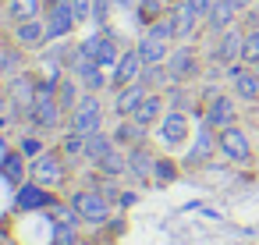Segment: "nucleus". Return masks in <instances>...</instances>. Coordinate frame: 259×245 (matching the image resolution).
<instances>
[{
    "label": "nucleus",
    "instance_id": "c756f323",
    "mask_svg": "<svg viewBox=\"0 0 259 245\" xmlns=\"http://www.w3.org/2000/svg\"><path fill=\"white\" fill-rule=\"evenodd\" d=\"M167 11H170L167 0H139V8H135L132 15L139 18V25H153V22H160Z\"/></svg>",
    "mask_w": 259,
    "mask_h": 245
},
{
    "label": "nucleus",
    "instance_id": "f03ea898",
    "mask_svg": "<svg viewBox=\"0 0 259 245\" xmlns=\"http://www.w3.org/2000/svg\"><path fill=\"white\" fill-rule=\"evenodd\" d=\"M68 199L75 202L82 224H89V227L110 224V217H114V199H110L103 188H96V185H93V188H78V192H71Z\"/></svg>",
    "mask_w": 259,
    "mask_h": 245
},
{
    "label": "nucleus",
    "instance_id": "4be33fe9",
    "mask_svg": "<svg viewBox=\"0 0 259 245\" xmlns=\"http://www.w3.org/2000/svg\"><path fill=\"white\" fill-rule=\"evenodd\" d=\"M139 54H142V61L146 64H167V57H170V50H174V43L170 39H163V36H153L149 29L139 36Z\"/></svg>",
    "mask_w": 259,
    "mask_h": 245
},
{
    "label": "nucleus",
    "instance_id": "39448f33",
    "mask_svg": "<svg viewBox=\"0 0 259 245\" xmlns=\"http://www.w3.org/2000/svg\"><path fill=\"white\" fill-rule=\"evenodd\" d=\"M188 135H192V121H188V110H174V107H167V114L153 125V139L163 146V153H174V149H181L185 142H188Z\"/></svg>",
    "mask_w": 259,
    "mask_h": 245
},
{
    "label": "nucleus",
    "instance_id": "9d476101",
    "mask_svg": "<svg viewBox=\"0 0 259 245\" xmlns=\"http://www.w3.org/2000/svg\"><path fill=\"white\" fill-rule=\"evenodd\" d=\"M36 86H39V78H36L32 71H18V75H11L8 86H4L8 107H11L15 114H29V107H32V100H36Z\"/></svg>",
    "mask_w": 259,
    "mask_h": 245
},
{
    "label": "nucleus",
    "instance_id": "f704fd0d",
    "mask_svg": "<svg viewBox=\"0 0 259 245\" xmlns=\"http://www.w3.org/2000/svg\"><path fill=\"white\" fill-rule=\"evenodd\" d=\"M18 149H22L29 160H36V156H39V153H47L50 146L43 142V132H25V135L18 139Z\"/></svg>",
    "mask_w": 259,
    "mask_h": 245
},
{
    "label": "nucleus",
    "instance_id": "a878e982",
    "mask_svg": "<svg viewBox=\"0 0 259 245\" xmlns=\"http://www.w3.org/2000/svg\"><path fill=\"white\" fill-rule=\"evenodd\" d=\"M96 174H103V178H124V174H128V149H124V146H114V149L96 164Z\"/></svg>",
    "mask_w": 259,
    "mask_h": 245
},
{
    "label": "nucleus",
    "instance_id": "72a5a7b5",
    "mask_svg": "<svg viewBox=\"0 0 259 245\" xmlns=\"http://www.w3.org/2000/svg\"><path fill=\"white\" fill-rule=\"evenodd\" d=\"M163 96H167V107H174V110H192V89H188L185 82L167 86Z\"/></svg>",
    "mask_w": 259,
    "mask_h": 245
},
{
    "label": "nucleus",
    "instance_id": "a19ab883",
    "mask_svg": "<svg viewBox=\"0 0 259 245\" xmlns=\"http://www.w3.org/2000/svg\"><path fill=\"white\" fill-rule=\"evenodd\" d=\"M231 4H234V8H238V11H241V15H245V11H248V8H252V0H231Z\"/></svg>",
    "mask_w": 259,
    "mask_h": 245
},
{
    "label": "nucleus",
    "instance_id": "423d86ee",
    "mask_svg": "<svg viewBox=\"0 0 259 245\" xmlns=\"http://www.w3.org/2000/svg\"><path fill=\"white\" fill-rule=\"evenodd\" d=\"M202 125H209L213 132H224L231 125H238V96L234 93H213L206 96V107H202Z\"/></svg>",
    "mask_w": 259,
    "mask_h": 245
},
{
    "label": "nucleus",
    "instance_id": "7ed1b4c3",
    "mask_svg": "<svg viewBox=\"0 0 259 245\" xmlns=\"http://www.w3.org/2000/svg\"><path fill=\"white\" fill-rule=\"evenodd\" d=\"M103 121H107V107H103L100 93H82V100L68 114L64 128L78 132V135H93V132H103Z\"/></svg>",
    "mask_w": 259,
    "mask_h": 245
},
{
    "label": "nucleus",
    "instance_id": "7c9ffc66",
    "mask_svg": "<svg viewBox=\"0 0 259 245\" xmlns=\"http://www.w3.org/2000/svg\"><path fill=\"white\" fill-rule=\"evenodd\" d=\"M18 71H25V50H22L18 43H11V47L4 50V61H0V78H11V75H18Z\"/></svg>",
    "mask_w": 259,
    "mask_h": 245
},
{
    "label": "nucleus",
    "instance_id": "20e7f679",
    "mask_svg": "<svg viewBox=\"0 0 259 245\" xmlns=\"http://www.w3.org/2000/svg\"><path fill=\"white\" fill-rule=\"evenodd\" d=\"M68 174H71V160L57 146L47 149V153H39L36 160H29V178L39 181V185H47V188H54V192L68 181Z\"/></svg>",
    "mask_w": 259,
    "mask_h": 245
},
{
    "label": "nucleus",
    "instance_id": "6ab92c4d",
    "mask_svg": "<svg viewBox=\"0 0 259 245\" xmlns=\"http://www.w3.org/2000/svg\"><path fill=\"white\" fill-rule=\"evenodd\" d=\"M110 135H114V142H117V146L132 149V146L149 142V139H153V128H146V125H142V121H135V117H117V128H114Z\"/></svg>",
    "mask_w": 259,
    "mask_h": 245
},
{
    "label": "nucleus",
    "instance_id": "473e14b6",
    "mask_svg": "<svg viewBox=\"0 0 259 245\" xmlns=\"http://www.w3.org/2000/svg\"><path fill=\"white\" fill-rule=\"evenodd\" d=\"M71 164L75 160H85V135H78V132H68L64 128V135H61V146H57Z\"/></svg>",
    "mask_w": 259,
    "mask_h": 245
},
{
    "label": "nucleus",
    "instance_id": "c03bdc74",
    "mask_svg": "<svg viewBox=\"0 0 259 245\" xmlns=\"http://www.w3.org/2000/svg\"><path fill=\"white\" fill-rule=\"evenodd\" d=\"M255 71H259V68H255Z\"/></svg>",
    "mask_w": 259,
    "mask_h": 245
},
{
    "label": "nucleus",
    "instance_id": "393cba45",
    "mask_svg": "<svg viewBox=\"0 0 259 245\" xmlns=\"http://www.w3.org/2000/svg\"><path fill=\"white\" fill-rule=\"evenodd\" d=\"M163 114H167V96H163V93H149V96L139 103V110H135L132 117H135V121H142L146 128H153Z\"/></svg>",
    "mask_w": 259,
    "mask_h": 245
},
{
    "label": "nucleus",
    "instance_id": "e433bc0d",
    "mask_svg": "<svg viewBox=\"0 0 259 245\" xmlns=\"http://www.w3.org/2000/svg\"><path fill=\"white\" fill-rule=\"evenodd\" d=\"M114 8H117V0H93V22L100 29H107L114 18Z\"/></svg>",
    "mask_w": 259,
    "mask_h": 245
},
{
    "label": "nucleus",
    "instance_id": "cd10ccee",
    "mask_svg": "<svg viewBox=\"0 0 259 245\" xmlns=\"http://www.w3.org/2000/svg\"><path fill=\"white\" fill-rule=\"evenodd\" d=\"M47 217H50L57 227H78V224H82V217H78L75 202H71V199H61V195L47 206Z\"/></svg>",
    "mask_w": 259,
    "mask_h": 245
},
{
    "label": "nucleus",
    "instance_id": "dca6fc26",
    "mask_svg": "<svg viewBox=\"0 0 259 245\" xmlns=\"http://www.w3.org/2000/svg\"><path fill=\"white\" fill-rule=\"evenodd\" d=\"M11 43H18L25 54L29 50H43L50 39H47V22L43 18H29V22H15L11 29Z\"/></svg>",
    "mask_w": 259,
    "mask_h": 245
},
{
    "label": "nucleus",
    "instance_id": "f8f14e48",
    "mask_svg": "<svg viewBox=\"0 0 259 245\" xmlns=\"http://www.w3.org/2000/svg\"><path fill=\"white\" fill-rule=\"evenodd\" d=\"M167 71H170L174 82H192V78H199L202 61H199L195 47H192V43H174V50H170V57H167Z\"/></svg>",
    "mask_w": 259,
    "mask_h": 245
},
{
    "label": "nucleus",
    "instance_id": "412c9836",
    "mask_svg": "<svg viewBox=\"0 0 259 245\" xmlns=\"http://www.w3.org/2000/svg\"><path fill=\"white\" fill-rule=\"evenodd\" d=\"M238 18H241V11L231 4V0H217L213 11H209V18L202 22V29H206L209 36H220V32H227L231 25H238Z\"/></svg>",
    "mask_w": 259,
    "mask_h": 245
},
{
    "label": "nucleus",
    "instance_id": "58836bf2",
    "mask_svg": "<svg viewBox=\"0 0 259 245\" xmlns=\"http://www.w3.org/2000/svg\"><path fill=\"white\" fill-rule=\"evenodd\" d=\"M188 4H192V11H195V15H199V18L206 22V18H209V11H213V4H217V0H188Z\"/></svg>",
    "mask_w": 259,
    "mask_h": 245
},
{
    "label": "nucleus",
    "instance_id": "2f4dec72",
    "mask_svg": "<svg viewBox=\"0 0 259 245\" xmlns=\"http://www.w3.org/2000/svg\"><path fill=\"white\" fill-rule=\"evenodd\" d=\"M142 82H146L153 93H163L167 86H174V78H170L167 64H146V71H142Z\"/></svg>",
    "mask_w": 259,
    "mask_h": 245
},
{
    "label": "nucleus",
    "instance_id": "f3484780",
    "mask_svg": "<svg viewBox=\"0 0 259 245\" xmlns=\"http://www.w3.org/2000/svg\"><path fill=\"white\" fill-rule=\"evenodd\" d=\"M156 156H160V153H153V149H149V142L132 146V149H128V178H132V181H139V185H153Z\"/></svg>",
    "mask_w": 259,
    "mask_h": 245
},
{
    "label": "nucleus",
    "instance_id": "b1692460",
    "mask_svg": "<svg viewBox=\"0 0 259 245\" xmlns=\"http://www.w3.org/2000/svg\"><path fill=\"white\" fill-rule=\"evenodd\" d=\"M47 0H4V15L15 22H29V18H43Z\"/></svg>",
    "mask_w": 259,
    "mask_h": 245
},
{
    "label": "nucleus",
    "instance_id": "a211bd4d",
    "mask_svg": "<svg viewBox=\"0 0 259 245\" xmlns=\"http://www.w3.org/2000/svg\"><path fill=\"white\" fill-rule=\"evenodd\" d=\"M149 93H153V89L139 78V82H132V86L114 89V103H110V107H114V114H117V117H132V114L139 110V103H142Z\"/></svg>",
    "mask_w": 259,
    "mask_h": 245
},
{
    "label": "nucleus",
    "instance_id": "c9c22d12",
    "mask_svg": "<svg viewBox=\"0 0 259 245\" xmlns=\"http://www.w3.org/2000/svg\"><path fill=\"white\" fill-rule=\"evenodd\" d=\"M241 61L248 68H259V29H245V47H241Z\"/></svg>",
    "mask_w": 259,
    "mask_h": 245
},
{
    "label": "nucleus",
    "instance_id": "aec40b11",
    "mask_svg": "<svg viewBox=\"0 0 259 245\" xmlns=\"http://www.w3.org/2000/svg\"><path fill=\"white\" fill-rule=\"evenodd\" d=\"M217 153V132L209 128V125H199V135H195V146L185 153V167H202L209 156Z\"/></svg>",
    "mask_w": 259,
    "mask_h": 245
},
{
    "label": "nucleus",
    "instance_id": "4468645a",
    "mask_svg": "<svg viewBox=\"0 0 259 245\" xmlns=\"http://www.w3.org/2000/svg\"><path fill=\"white\" fill-rule=\"evenodd\" d=\"M170 22H174V39L178 43H192L202 29V18L192 11L188 0H174L170 4Z\"/></svg>",
    "mask_w": 259,
    "mask_h": 245
},
{
    "label": "nucleus",
    "instance_id": "ea45409f",
    "mask_svg": "<svg viewBox=\"0 0 259 245\" xmlns=\"http://www.w3.org/2000/svg\"><path fill=\"white\" fill-rule=\"evenodd\" d=\"M139 202V192H132V188H124L117 199H114V206H121V210H128V206H135Z\"/></svg>",
    "mask_w": 259,
    "mask_h": 245
},
{
    "label": "nucleus",
    "instance_id": "1a4fd4ad",
    "mask_svg": "<svg viewBox=\"0 0 259 245\" xmlns=\"http://www.w3.org/2000/svg\"><path fill=\"white\" fill-rule=\"evenodd\" d=\"M57 199V192L54 188H47V185H39V181H22L18 188H15V213H47V206Z\"/></svg>",
    "mask_w": 259,
    "mask_h": 245
},
{
    "label": "nucleus",
    "instance_id": "9b49d317",
    "mask_svg": "<svg viewBox=\"0 0 259 245\" xmlns=\"http://www.w3.org/2000/svg\"><path fill=\"white\" fill-rule=\"evenodd\" d=\"M224 75L231 78V93L238 96V103H259V71L255 68L238 61V64H227Z\"/></svg>",
    "mask_w": 259,
    "mask_h": 245
},
{
    "label": "nucleus",
    "instance_id": "79ce46f5",
    "mask_svg": "<svg viewBox=\"0 0 259 245\" xmlns=\"http://www.w3.org/2000/svg\"><path fill=\"white\" fill-rule=\"evenodd\" d=\"M117 8H128V11H135V8H139V0H117Z\"/></svg>",
    "mask_w": 259,
    "mask_h": 245
},
{
    "label": "nucleus",
    "instance_id": "0eeeda50",
    "mask_svg": "<svg viewBox=\"0 0 259 245\" xmlns=\"http://www.w3.org/2000/svg\"><path fill=\"white\" fill-rule=\"evenodd\" d=\"M43 22H47V39H50V43H57V39H71V32L78 29L75 11H71V0H47Z\"/></svg>",
    "mask_w": 259,
    "mask_h": 245
},
{
    "label": "nucleus",
    "instance_id": "f257e3e1",
    "mask_svg": "<svg viewBox=\"0 0 259 245\" xmlns=\"http://www.w3.org/2000/svg\"><path fill=\"white\" fill-rule=\"evenodd\" d=\"M25 117L32 121L36 132H57V128L68 121L64 107L57 103V86H54V82L39 78V86H36V100H32V107H29Z\"/></svg>",
    "mask_w": 259,
    "mask_h": 245
},
{
    "label": "nucleus",
    "instance_id": "bb28decb",
    "mask_svg": "<svg viewBox=\"0 0 259 245\" xmlns=\"http://www.w3.org/2000/svg\"><path fill=\"white\" fill-rule=\"evenodd\" d=\"M181 167H185V164H178L170 153H160V156H156V167H153V188H167V185H174L178 174H181Z\"/></svg>",
    "mask_w": 259,
    "mask_h": 245
},
{
    "label": "nucleus",
    "instance_id": "6e6552de",
    "mask_svg": "<svg viewBox=\"0 0 259 245\" xmlns=\"http://www.w3.org/2000/svg\"><path fill=\"white\" fill-rule=\"evenodd\" d=\"M217 153H220L227 164H248V160H252L248 132H245L241 125H231V128L217 132Z\"/></svg>",
    "mask_w": 259,
    "mask_h": 245
},
{
    "label": "nucleus",
    "instance_id": "37998d69",
    "mask_svg": "<svg viewBox=\"0 0 259 245\" xmlns=\"http://www.w3.org/2000/svg\"><path fill=\"white\" fill-rule=\"evenodd\" d=\"M4 50H8V43H4V39H0V61H4Z\"/></svg>",
    "mask_w": 259,
    "mask_h": 245
},
{
    "label": "nucleus",
    "instance_id": "c85d7f7f",
    "mask_svg": "<svg viewBox=\"0 0 259 245\" xmlns=\"http://www.w3.org/2000/svg\"><path fill=\"white\" fill-rule=\"evenodd\" d=\"M114 146H117L114 135H107V132H93V135H85V160H89V164H100Z\"/></svg>",
    "mask_w": 259,
    "mask_h": 245
},
{
    "label": "nucleus",
    "instance_id": "4c0bfd02",
    "mask_svg": "<svg viewBox=\"0 0 259 245\" xmlns=\"http://www.w3.org/2000/svg\"><path fill=\"white\" fill-rule=\"evenodd\" d=\"M54 245H85L78 227H57L54 231Z\"/></svg>",
    "mask_w": 259,
    "mask_h": 245
},
{
    "label": "nucleus",
    "instance_id": "2eb2a0df",
    "mask_svg": "<svg viewBox=\"0 0 259 245\" xmlns=\"http://www.w3.org/2000/svg\"><path fill=\"white\" fill-rule=\"evenodd\" d=\"M241 47H245V25H231L227 32H220V36H217L213 61H217L220 68L238 64V61H241Z\"/></svg>",
    "mask_w": 259,
    "mask_h": 245
},
{
    "label": "nucleus",
    "instance_id": "ddd939ff",
    "mask_svg": "<svg viewBox=\"0 0 259 245\" xmlns=\"http://www.w3.org/2000/svg\"><path fill=\"white\" fill-rule=\"evenodd\" d=\"M142 71H146V61H142L139 47L121 50V61H117V64H114V71H110V93H114V89H121V86L139 82V78H142Z\"/></svg>",
    "mask_w": 259,
    "mask_h": 245
},
{
    "label": "nucleus",
    "instance_id": "5701e85b",
    "mask_svg": "<svg viewBox=\"0 0 259 245\" xmlns=\"http://www.w3.org/2000/svg\"><path fill=\"white\" fill-rule=\"evenodd\" d=\"M0 174L8 178V185H22V181H29V156L15 146V149H8L4 156H0Z\"/></svg>",
    "mask_w": 259,
    "mask_h": 245
}]
</instances>
